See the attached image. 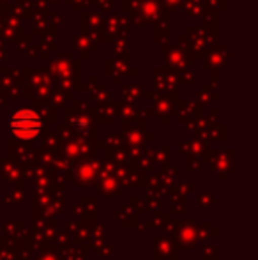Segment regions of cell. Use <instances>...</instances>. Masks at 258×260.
Returning <instances> with one entry per match:
<instances>
[{"label": "cell", "mask_w": 258, "mask_h": 260, "mask_svg": "<svg viewBox=\"0 0 258 260\" xmlns=\"http://www.w3.org/2000/svg\"><path fill=\"white\" fill-rule=\"evenodd\" d=\"M9 129L18 140H32L41 131V117L35 110L21 108L11 115Z\"/></svg>", "instance_id": "1"}]
</instances>
